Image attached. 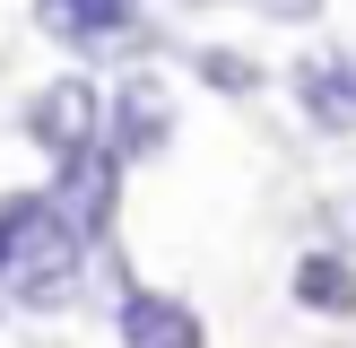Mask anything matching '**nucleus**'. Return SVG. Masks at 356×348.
Here are the masks:
<instances>
[{"instance_id":"6e6552de","label":"nucleus","mask_w":356,"mask_h":348,"mask_svg":"<svg viewBox=\"0 0 356 348\" xmlns=\"http://www.w3.org/2000/svg\"><path fill=\"white\" fill-rule=\"evenodd\" d=\"M296 104H305V122L313 131H356V104H348V87H339V70L313 52V61H296Z\"/></svg>"},{"instance_id":"f257e3e1","label":"nucleus","mask_w":356,"mask_h":348,"mask_svg":"<svg viewBox=\"0 0 356 348\" xmlns=\"http://www.w3.org/2000/svg\"><path fill=\"white\" fill-rule=\"evenodd\" d=\"M96 244L52 209V191H9L0 200V296L26 313H61L87 287Z\"/></svg>"},{"instance_id":"9d476101","label":"nucleus","mask_w":356,"mask_h":348,"mask_svg":"<svg viewBox=\"0 0 356 348\" xmlns=\"http://www.w3.org/2000/svg\"><path fill=\"white\" fill-rule=\"evenodd\" d=\"M330 70H339V87H348V104H356V44H339V52H330Z\"/></svg>"},{"instance_id":"1a4fd4ad","label":"nucleus","mask_w":356,"mask_h":348,"mask_svg":"<svg viewBox=\"0 0 356 348\" xmlns=\"http://www.w3.org/2000/svg\"><path fill=\"white\" fill-rule=\"evenodd\" d=\"M191 79L218 87V96H261L270 87V70H261V52H235V44H191Z\"/></svg>"},{"instance_id":"9b49d317","label":"nucleus","mask_w":356,"mask_h":348,"mask_svg":"<svg viewBox=\"0 0 356 348\" xmlns=\"http://www.w3.org/2000/svg\"><path fill=\"white\" fill-rule=\"evenodd\" d=\"M183 9H218V0H183Z\"/></svg>"},{"instance_id":"423d86ee","label":"nucleus","mask_w":356,"mask_h":348,"mask_svg":"<svg viewBox=\"0 0 356 348\" xmlns=\"http://www.w3.org/2000/svg\"><path fill=\"white\" fill-rule=\"evenodd\" d=\"M139 0H35V26L70 52H96V44H131L139 35Z\"/></svg>"},{"instance_id":"0eeeda50","label":"nucleus","mask_w":356,"mask_h":348,"mask_svg":"<svg viewBox=\"0 0 356 348\" xmlns=\"http://www.w3.org/2000/svg\"><path fill=\"white\" fill-rule=\"evenodd\" d=\"M287 296L305 313H322V322H356V261L339 244H305L296 270H287Z\"/></svg>"},{"instance_id":"7ed1b4c3","label":"nucleus","mask_w":356,"mask_h":348,"mask_svg":"<svg viewBox=\"0 0 356 348\" xmlns=\"http://www.w3.org/2000/svg\"><path fill=\"white\" fill-rule=\"evenodd\" d=\"M174 122H183V104H174V87L156 79L148 61L122 70V87L104 96V148L122 157V166H148V157L174 148Z\"/></svg>"},{"instance_id":"f03ea898","label":"nucleus","mask_w":356,"mask_h":348,"mask_svg":"<svg viewBox=\"0 0 356 348\" xmlns=\"http://www.w3.org/2000/svg\"><path fill=\"white\" fill-rule=\"evenodd\" d=\"M17 131H26V148H44L52 166H70L79 148L104 139V87L87 79V70H61V79H44L17 104Z\"/></svg>"},{"instance_id":"39448f33","label":"nucleus","mask_w":356,"mask_h":348,"mask_svg":"<svg viewBox=\"0 0 356 348\" xmlns=\"http://www.w3.org/2000/svg\"><path fill=\"white\" fill-rule=\"evenodd\" d=\"M113 331H122V348H209L200 305H183V296H165V287H122Z\"/></svg>"},{"instance_id":"20e7f679","label":"nucleus","mask_w":356,"mask_h":348,"mask_svg":"<svg viewBox=\"0 0 356 348\" xmlns=\"http://www.w3.org/2000/svg\"><path fill=\"white\" fill-rule=\"evenodd\" d=\"M122 174H131V166H122V157L96 139V148H79L70 166H52V183H44V191H52V209H61V218L79 226L96 253L113 244V226H122Z\"/></svg>"}]
</instances>
